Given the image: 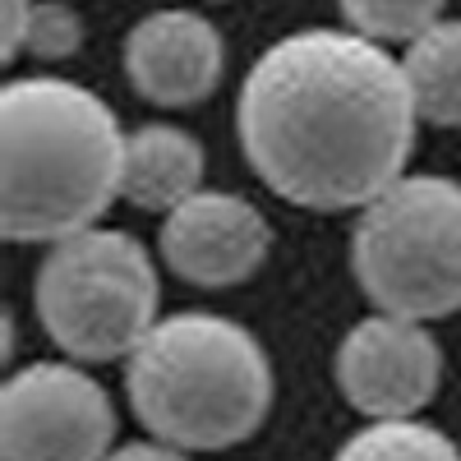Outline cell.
I'll use <instances>...</instances> for the list:
<instances>
[{
	"label": "cell",
	"instance_id": "5b68a950",
	"mask_svg": "<svg viewBox=\"0 0 461 461\" xmlns=\"http://www.w3.org/2000/svg\"><path fill=\"white\" fill-rule=\"evenodd\" d=\"M351 267L383 314L447 319L461 310V180L402 176L356 217Z\"/></svg>",
	"mask_w": 461,
	"mask_h": 461
},
{
	"label": "cell",
	"instance_id": "3957f363",
	"mask_svg": "<svg viewBox=\"0 0 461 461\" xmlns=\"http://www.w3.org/2000/svg\"><path fill=\"white\" fill-rule=\"evenodd\" d=\"M125 393L152 438L180 452H221L267 420L273 365L245 323L185 310L158 319L130 351Z\"/></svg>",
	"mask_w": 461,
	"mask_h": 461
},
{
	"label": "cell",
	"instance_id": "7c38bea8",
	"mask_svg": "<svg viewBox=\"0 0 461 461\" xmlns=\"http://www.w3.org/2000/svg\"><path fill=\"white\" fill-rule=\"evenodd\" d=\"M337 456H374V461H452L461 456V447L425 425V420L415 415H378L369 420L365 429H356L351 438H346L337 447Z\"/></svg>",
	"mask_w": 461,
	"mask_h": 461
},
{
	"label": "cell",
	"instance_id": "ba28073f",
	"mask_svg": "<svg viewBox=\"0 0 461 461\" xmlns=\"http://www.w3.org/2000/svg\"><path fill=\"white\" fill-rule=\"evenodd\" d=\"M273 245V226L267 217L226 189H194L185 203L162 212L158 249L162 263L199 291H226L249 282Z\"/></svg>",
	"mask_w": 461,
	"mask_h": 461
},
{
	"label": "cell",
	"instance_id": "4fadbf2b",
	"mask_svg": "<svg viewBox=\"0 0 461 461\" xmlns=\"http://www.w3.org/2000/svg\"><path fill=\"white\" fill-rule=\"evenodd\" d=\"M341 19L374 42H415L429 23H438L447 0H337Z\"/></svg>",
	"mask_w": 461,
	"mask_h": 461
},
{
	"label": "cell",
	"instance_id": "52a82bcc",
	"mask_svg": "<svg viewBox=\"0 0 461 461\" xmlns=\"http://www.w3.org/2000/svg\"><path fill=\"white\" fill-rule=\"evenodd\" d=\"M443 378V351L420 319L374 314L360 319L337 346V388L351 411L378 415H420Z\"/></svg>",
	"mask_w": 461,
	"mask_h": 461
},
{
	"label": "cell",
	"instance_id": "5bb4252c",
	"mask_svg": "<svg viewBox=\"0 0 461 461\" xmlns=\"http://www.w3.org/2000/svg\"><path fill=\"white\" fill-rule=\"evenodd\" d=\"M84 42V23L65 0H37L32 5V23H28V42L23 51L37 60H65Z\"/></svg>",
	"mask_w": 461,
	"mask_h": 461
},
{
	"label": "cell",
	"instance_id": "8992f818",
	"mask_svg": "<svg viewBox=\"0 0 461 461\" xmlns=\"http://www.w3.org/2000/svg\"><path fill=\"white\" fill-rule=\"evenodd\" d=\"M79 365L42 360L5 378L0 452L10 461H93L111 452L115 406Z\"/></svg>",
	"mask_w": 461,
	"mask_h": 461
},
{
	"label": "cell",
	"instance_id": "9a60e30c",
	"mask_svg": "<svg viewBox=\"0 0 461 461\" xmlns=\"http://www.w3.org/2000/svg\"><path fill=\"white\" fill-rule=\"evenodd\" d=\"M37 0H0V60H14L28 42V23H32Z\"/></svg>",
	"mask_w": 461,
	"mask_h": 461
},
{
	"label": "cell",
	"instance_id": "7a4b0ae2",
	"mask_svg": "<svg viewBox=\"0 0 461 461\" xmlns=\"http://www.w3.org/2000/svg\"><path fill=\"white\" fill-rule=\"evenodd\" d=\"M125 130L84 84L32 74L0 88V230L56 245L121 199Z\"/></svg>",
	"mask_w": 461,
	"mask_h": 461
},
{
	"label": "cell",
	"instance_id": "30bf717a",
	"mask_svg": "<svg viewBox=\"0 0 461 461\" xmlns=\"http://www.w3.org/2000/svg\"><path fill=\"white\" fill-rule=\"evenodd\" d=\"M203 189V143L176 125H139L125 139L121 199L143 212H171Z\"/></svg>",
	"mask_w": 461,
	"mask_h": 461
},
{
	"label": "cell",
	"instance_id": "9c48e42d",
	"mask_svg": "<svg viewBox=\"0 0 461 461\" xmlns=\"http://www.w3.org/2000/svg\"><path fill=\"white\" fill-rule=\"evenodd\" d=\"M125 79L152 106H194L221 84V37L194 10H152L125 32Z\"/></svg>",
	"mask_w": 461,
	"mask_h": 461
},
{
	"label": "cell",
	"instance_id": "277c9868",
	"mask_svg": "<svg viewBox=\"0 0 461 461\" xmlns=\"http://www.w3.org/2000/svg\"><path fill=\"white\" fill-rule=\"evenodd\" d=\"M32 304L42 332L69 360H121L162 319L158 263L130 230L84 226L47 249L32 282Z\"/></svg>",
	"mask_w": 461,
	"mask_h": 461
},
{
	"label": "cell",
	"instance_id": "8fae6325",
	"mask_svg": "<svg viewBox=\"0 0 461 461\" xmlns=\"http://www.w3.org/2000/svg\"><path fill=\"white\" fill-rule=\"evenodd\" d=\"M402 69L420 121L461 130V19H438L406 42Z\"/></svg>",
	"mask_w": 461,
	"mask_h": 461
},
{
	"label": "cell",
	"instance_id": "6da1fadb",
	"mask_svg": "<svg viewBox=\"0 0 461 461\" xmlns=\"http://www.w3.org/2000/svg\"><path fill=\"white\" fill-rule=\"evenodd\" d=\"M415 97L402 60L365 32L310 28L273 42L245 74L236 134L277 199L346 212L406 176Z\"/></svg>",
	"mask_w": 461,
	"mask_h": 461
}]
</instances>
